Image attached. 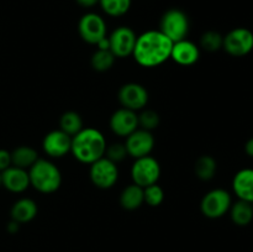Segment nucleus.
Wrapping results in <instances>:
<instances>
[{
    "instance_id": "32",
    "label": "nucleus",
    "mask_w": 253,
    "mask_h": 252,
    "mask_svg": "<svg viewBox=\"0 0 253 252\" xmlns=\"http://www.w3.org/2000/svg\"><path fill=\"white\" fill-rule=\"evenodd\" d=\"M19 229H20V224L19 222L14 221V220H11L6 226L7 232H10V234H15V232L19 231Z\"/></svg>"
},
{
    "instance_id": "19",
    "label": "nucleus",
    "mask_w": 253,
    "mask_h": 252,
    "mask_svg": "<svg viewBox=\"0 0 253 252\" xmlns=\"http://www.w3.org/2000/svg\"><path fill=\"white\" fill-rule=\"evenodd\" d=\"M143 203H145V199H143V188L135 184V183L124 188V190L121 192L120 205L125 210L132 211V210L138 209Z\"/></svg>"
},
{
    "instance_id": "8",
    "label": "nucleus",
    "mask_w": 253,
    "mask_h": 252,
    "mask_svg": "<svg viewBox=\"0 0 253 252\" xmlns=\"http://www.w3.org/2000/svg\"><path fill=\"white\" fill-rule=\"evenodd\" d=\"M89 177L91 183L99 189H110L119 179V168L116 163L105 156L90 165Z\"/></svg>"
},
{
    "instance_id": "5",
    "label": "nucleus",
    "mask_w": 253,
    "mask_h": 252,
    "mask_svg": "<svg viewBox=\"0 0 253 252\" xmlns=\"http://www.w3.org/2000/svg\"><path fill=\"white\" fill-rule=\"evenodd\" d=\"M231 204V194L222 188H216L203 197L200 202V211L208 219H220L229 212Z\"/></svg>"
},
{
    "instance_id": "9",
    "label": "nucleus",
    "mask_w": 253,
    "mask_h": 252,
    "mask_svg": "<svg viewBox=\"0 0 253 252\" xmlns=\"http://www.w3.org/2000/svg\"><path fill=\"white\" fill-rule=\"evenodd\" d=\"M79 36L89 44H98L108 34V26L103 17L95 12H86L78 22Z\"/></svg>"
},
{
    "instance_id": "15",
    "label": "nucleus",
    "mask_w": 253,
    "mask_h": 252,
    "mask_svg": "<svg viewBox=\"0 0 253 252\" xmlns=\"http://www.w3.org/2000/svg\"><path fill=\"white\" fill-rule=\"evenodd\" d=\"M200 58V49L194 42L184 39L180 41L173 42L172 52H170V59L179 66H193L197 63Z\"/></svg>"
},
{
    "instance_id": "22",
    "label": "nucleus",
    "mask_w": 253,
    "mask_h": 252,
    "mask_svg": "<svg viewBox=\"0 0 253 252\" xmlns=\"http://www.w3.org/2000/svg\"><path fill=\"white\" fill-rule=\"evenodd\" d=\"M217 163L214 157L209 155L200 156L197 161H195L194 170L197 177L200 180H211L216 174Z\"/></svg>"
},
{
    "instance_id": "26",
    "label": "nucleus",
    "mask_w": 253,
    "mask_h": 252,
    "mask_svg": "<svg viewBox=\"0 0 253 252\" xmlns=\"http://www.w3.org/2000/svg\"><path fill=\"white\" fill-rule=\"evenodd\" d=\"M224 36L217 31H207L200 37V46L208 52H216L222 48Z\"/></svg>"
},
{
    "instance_id": "17",
    "label": "nucleus",
    "mask_w": 253,
    "mask_h": 252,
    "mask_svg": "<svg viewBox=\"0 0 253 252\" xmlns=\"http://www.w3.org/2000/svg\"><path fill=\"white\" fill-rule=\"evenodd\" d=\"M232 190L240 200L253 202V168H242L234 175Z\"/></svg>"
},
{
    "instance_id": "14",
    "label": "nucleus",
    "mask_w": 253,
    "mask_h": 252,
    "mask_svg": "<svg viewBox=\"0 0 253 252\" xmlns=\"http://www.w3.org/2000/svg\"><path fill=\"white\" fill-rule=\"evenodd\" d=\"M110 128L116 136L127 137L138 128V115L130 109H118L110 118Z\"/></svg>"
},
{
    "instance_id": "18",
    "label": "nucleus",
    "mask_w": 253,
    "mask_h": 252,
    "mask_svg": "<svg viewBox=\"0 0 253 252\" xmlns=\"http://www.w3.org/2000/svg\"><path fill=\"white\" fill-rule=\"evenodd\" d=\"M37 211H39V208L35 200L30 198H21L14 203L10 210V215H11V220L21 225L32 221L36 217Z\"/></svg>"
},
{
    "instance_id": "23",
    "label": "nucleus",
    "mask_w": 253,
    "mask_h": 252,
    "mask_svg": "<svg viewBox=\"0 0 253 252\" xmlns=\"http://www.w3.org/2000/svg\"><path fill=\"white\" fill-rule=\"evenodd\" d=\"M59 126H61V130L67 135L74 136L83 128V120L76 111H66L61 116Z\"/></svg>"
},
{
    "instance_id": "11",
    "label": "nucleus",
    "mask_w": 253,
    "mask_h": 252,
    "mask_svg": "<svg viewBox=\"0 0 253 252\" xmlns=\"http://www.w3.org/2000/svg\"><path fill=\"white\" fill-rule=\"evenodd\" d=\"M118 99L123 108L138 111L147 105L148 91L140 83H126L119 90Z\"/></svg>"
},
{
    "instance_id": "16",
    "label": "nucleus",
    "mask_w": 253,
    "mask_h": 252,
    "mask_svg": "<svg viewBox=\"0 0 253 252\" xmlns=\"http://www.w3.org/2000/svg\"><path fill=\"white\" fill-rule=\"evenodd\" d=\"M1 187L11 193H24L30 187L29 170L10 166L1 173Z\"/></svg>"
},
{
    "instance_id": "29",
    "label": "nucleus",
    "mask_w": 253,
    "mask_h": 252,
    "mask_svg": "<svg viewBox=\"0 0 253 252\" xmlns=\"http://www.w3.org/2000/svg\"><path fill=\"white\" fill-rule=\"evenodd\" d=\"M127 151H126L125 143L116 142L113 145L108 146L105 151V157L113 161L114 163H119L127 157Z\"/></svg>"
},
{
    "instance_id": "21",
    "label": "nucleus",
    "mask_w": 253,
    "mask_h": 252,
    "mask_svg": "<svg viewBox=\"0 0 253 252\" xmlns=\"http://www.w3.org/2000/svg\"><path fill=\"white\" fill-rule=\"evenodd\" d=\"M37 160L39 153L30 146H19L11 152V165L22 169H29Z\"/></svg>"
},
{
    "instance_id": "31",
    "label": "nucleus",
    "mask_w": 253,
    "mask_h": 252,
    "mask_svg": "<svg viewBox=\"0 0 253 252\" xmlns=\"http://www.w3.org/2000/svg\"><path fill=\"white\" fill-rule=\"evenodd\" d=\"M76 1L82 7H93L96 4H99V0H76Z\"/></svg>"
},
{
    "instance_id": "6",
    "label": "nucleus",
    "mask_w": 253,
    "mask_h": 252,
    "mask_svg": "<svg viewBox=\"0 0 253 252\" xmlns=\"http://www.w3.org/2000/svg\"><path fill=\"white\" fill-rule=\"evenodd\" d=\"M161 177L160 162L152 156L136 158L131 167V178L135 184L146 188L158 182Z\"/></svg>"
},
{
    "instance_id": "7",
    "label": "nucleus",
    "mask_w": 253,
    "mask_h": 252,
    "mask_svg": "<svg viewBox=\"0 0 253 252\" xmlns=\"http://www.w3.org/2000/svg\"><path fill=\"white\" fill-rule=\"evenodd\" d=\"M222 48L232 57H245L253 49V32L246 27H236L224 36Z\"/></svg>"
},
{
    "instance_id": "30",
    "label": "nucleus",
    "mask_w": 253,
    "mask_h": 252,
    "mask_svg": "<svg viewBox=\"0 0 253 252\" xmlns=\"http://www.w3.org/2000/svg\"><path fill=\"white\" fill-rule=\"evenodd\" d=\"M11 165V152L7 150H2L0 148V173L2 170L7 169Z\"/></svg>"
},
{
    "instance_id": "28",
    "label": "nucleus",
    "mask_w": 253,
    "mask_h": 252,
    "mask_svg": "<svg viewBox=\"0 0 253 252\" xmlns=\"http://www.w3.org/2000/svg\"><path fill=\"white\" fill-rule=\"evenodd\" d=\"M160 125V115L153 110H143L138 115V127L152 131Z\"/></svg>"
},
{
    "instance_id": "27",
    "label": "nucleus",
    "mask_w": 253,
    "mask_h": 252,
    "mask_svg": "<svg viewBox=\"0 0 253 252\" xmlns=\"http://www.w3.org/2000/svg\"><path fill=\"white\" fill-rule=\"evenodd\" d=\"M143 199H145L146 204L150 205V207H158V205L162 204L163 200H165V192H163V188L161 187V185H158L157 183L143 188Z\"/></svg>"
},
{
    "instance_id": "20",
    "label": "nucleus",
    "mask_w": 253,
    "mask_h": 252,
    "mask_svg": "<svg viewBox=\"0 0 253 252\" xmlns=\"http://www.w3.org/2000/svg\"><path fill=\"white\" fill-rule=\"evenodd\" d=\"M229 211L232 222L237 226H247L252 222L253 208L251 203L239 199L236 203H232Z\"/></svg>"
},
{
    "instance_id": "13",
    "label": "nucleus",
    "mask_w": 253,
    "mask_h": 252,
    "mask_svg": "<svg viewBox=\"0 0 253 252\" xmlns=\"http://www.w3.org/2000/svg\"><path fill=\"white\" fill-rule=\"evenodd\" d=\"M72 136L59 128L47 133L42 141L43 152L51 158H62L71 152Z\"/></svg>"
},
{
    "instance_id": "35",
    "label": "nucleus",
    "mask_w": 253,
    "mask_h": 252,
    "mask_svg": "<svg viewBox=\"0 0 253 252\" xmlns=\"http://www.w3.org/2000/svg\"><path fill=\"white\" fill-rule=\"evenodd\" d=\"M251 204H252V208H253V202H252V203H251Z\"/></svg>"
},
{
    "instance_id": "2",
    "label": "nucleus",
    "mask_w": 253,
    "mask_h": 252,
    "mask_svg": "<svg viewBox=\"0 0 253 252\" xmlns=\"http://www.w3.org/2000/svg\"><path fill=\"white\" fill-rule=\"evenodd\" d=\"M105 136L94 127H83L77 135L72 136L71 153L78 162L89 165L105 156Z\"/></svg>"
},
{
    "instance_id": "3",
    "label": "nucleus",
    "mask_w": 253,
    "mask_h": 252,
    "mask_svg": "<svg viewBox=\"0 0 253 252\" xmlns=\"http://www.w3.org/2000/svg\"><path fill=\"white\" fill-rule=\"evenodd\" d=\"M27 170H29L30 185L42 194H51L57 192L61 187V170L52 161L39 158Z\"/></svg>"
},
{
    "instance_id": "1",
    "label": "nucleus",
    "mask_w": 253,
    "mask_h": 252,
    "mask_svg": "<svg viewBox=\"0 0 253 252\" xmlns=\"http://www.w3.org/2000/svg\"><path fill=\"white\" fill-rule=\"evenodd\" d=\"M173 42L160 30H148L136 40L132 56L145 68L158 67L170 59Z\"/></svg>"
},
{
    "instance_id": "4",
    "label": "nucleus",
    "mask_w": 253,
    "mask_h": 252,
    "mask_svg": "<svg viewBox=\"0 0 253 252\" xmlns=\"http://www.w3.org/2000/svg\"><path fill=\"white\" fill-rule=\"evenodd\" d=\"M189 29V17L183 10L177 9V7L167 10L161 17L160 31L165 34L172 42L187 39Z\"/></svg>"
},
{
    "instance_id": "12",
    "label": "nucleus",
    "mask_w": 253,
    "mask_h": 252,
    "mask_svg": "<svg viewBox=\"0 0 253 252\" xmlns=\"http://www.w3.org/2000/svg\"><path fill=\"white\" fill-rule=\"evenodd\" d=\"M125 147L127 155L135 160L148 156L155 147V137L152 135V131L138 127L126 137Z\"/></svg>"
},
{
    "instance_id": "33",
    "label": "nucleus",
    "mask_w": 253,
    "mask_h": 252,
    "mask_svg": "<svg viewBox=\"0 0 253 252\" xmlns=\"http://www.w3.org/2000/svg\"><path fill=\"white\" fill-rule=\"evenodd\" d=\"M245 152H246L249 157L253 158V137L250 138L246 142V145H245Z\"/></svg>"
},
{
    "instance_id": "24",
    "label": "nucleus",
    "mask_w": 253,
    "mask_h": 252,
    "mask_svg": "<svg viewBox=\"0 0 253 252\" xmlns=\"http://www.w3.org/2000/svg\"><path fill=\"white\" fill-rule=\"evenodd\" d=\"M132 0H99L101 10L111 17H120L130 10Z\"/></svg>"
},
{
    "instance_id": "25",
    "label": "nucleus",
    "mask_w": 253,
    "mask_h": 252,
    "mask_svg": "<svg viewBox=\"0 0 253 252\" xmlns=\"http://www.w3.org/2000/svg\"><path fill=\"white\" fill-rule=\"evenodd\" d=\"M116 57L110 49H98L93 53L90 59L91 67L96 72H106L114 66Z\"/></svg>"
},
{
    "instance_id": "34",
    "label": "nucleus",
    "mask_w": 253,
    "mask_h": 252,
    "mask_svg": "<svg viewBox=\"0 0 253 252\" xmlns=\"http://www.w3.org/2000/svg\"><path fill=\"white\" fill-rule=\"evenodd\" d=\"M0 188H1V174H0Z\"/></svg>"
},
{
    "instance_id": "10",
    "label": "nucleus",
    "mask_w": 253,
    "mask_h": 252,
    "mask_svg": "<svg viewBox=\"0 0 253 252\" xmlns=\"http://www.w3.org/2000/svg\"><path fill=\"white\" fill-rule=\"evenodd\" d=\"M108 39L109 44H110V51L113 52L116 58H126L128 56H132L137 35L131 27H116Z\"/></svg>"
}]
</instances>
